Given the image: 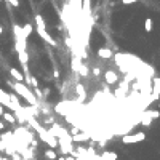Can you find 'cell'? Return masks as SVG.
I'll return each mask as SVG.
<instances>
[{"label":"cell","instance_id":"6da1fadb","mask_svg":"<svg viewBox=\"0 0 160 160\" xmlns=\"http://www.w3.org/2000/svg\"><path fill=\"white\" fill-rule=\"evenodd\" d=\"M8 85H10V87L16 91L18 96L24 98L31 106H37V98H35V95H34V91L27 87V85H24V83H21V82H15V83L8 82Z\"/></svg>","mask_w":160,"mask_h":160},{"label":"cell","instance_id":"7a4b0ae2","mask_svg":"<svg viewBox=\"0 0 160 160\" xmlns=\"http://www.w3.org/2000/svg\"><path fill=\"white\" fill-rule=\"evenodd\" d=\"M146 139V133L139 131V133H128V135H123L122 136V143L123 144H135V143H141V141Z\"/></svg>","mask_w":160,"mask_h":160},{"label":"cell","instance_id":"3957f363","mask_svg":"<svg viewBox=\"0 0 160 160\" xmlns=\"http://www.w3.org/2000/svg\"><path fill=\"white\" fill-rule=\"evenodd\" d=\"M158 98H160V79H158V77H155V79H154V83H152V93H150L149 98L146 99L144 107H146L147 104H150L152 101H157Z\"/></svg>","mask_w":160,"mask_h":160},{"label":"cell","instance_id":"277c9868","mask_svg":"<svg viewBox=\"0 0 160 160\" xmlns=\"http://www.w3.org/2000/svg\"><path fill=\"white\" fill-rule=\"evenodd\" d=\"M13 34H15V37H16V43H19L23 48L26 50L27 43H26V37H24V34H23V27L18 26V24H15V26H13Z\"/></svg>","mask_w":160,"mask_h":160},{"label":"cell","instance_id":"5b68a950","mask_svg":"<svg viewBox=\"0 0 160 160\" xmlns=\"http://www.w3.org/2000/svg\"><path fill=\"white\" fill-rule=\"evenodd\" d=\"M69 8L72 11V18H77V15L82 19V0H69Z\"/></svg>","mask_w":160,"mask_h":160},{"label":"cell","instance_id":"8992f818","mask_svg":"<svg viewBox=\"0 0 160 160\" xmlns=\"http://www.w3.org/2000/svg\"><path fill=\"white\" fill-rule=\"evenodd\" d=\"M37 34H39V35L42 37V39L46 42V43H50V45L56 46V40L53 39V37H51L48 32H46V29H45V27H37Z\"/></svg>","mask_w":160,"mask_h":160},{"label":"cell","instance_id":"52a82bcc","mask_svg":"<svg viewBox=\"0 0 160 160\" xmlns=\"http://www.w3.org/2000/svg\"><path fill=\"white\" fill-rule=\"evenodd\" d=\"M72 135L74 136H71L72 138V141H87V139H90V133H85V131H82V133H77V130H72Z\"/></svg>","mask_w":160,"mask_h":160},{"label":"cell","instance_id":"ba28073f","mask_svg":"<svg viewBox=\"0 0 160 160\" xmlns=\"http://www.w3.org/2000/svg\"><path fill=\"white\" fill-rule=\"evenodd\" d=\"M141 117H147V119H150V120H154V119H158V117H160V112H158V110H150V109H147V110L141 112Z\"/></svg>","mask_w":160,"mask_h":160},{"label":"cell","instance_id":"9c48e42d","mask_svg":"<svg viewBox=\"0 0 160 160\" xmlns=\"http://www.w3.org/2000/svg\"><path fill=\"white\" fill-rule=\"evenodd\" d=\"M98 56L101 59H110L112 58V50L110 48H99L98 50Z\"/></svg>","mask_w":160,"mask_h":160},{"label":"cell","instance_id":"30bf717a","mask_svg":"<svg viewBox=\"0 0 160 160\" xmlns=\"http://www.w3.org/2000/svg\"><path fill=\"white\" fill-rule=\"evenodd\" d=\"M104 79H106L107 83H117V80H119L117 74H115L114 71H107V72L104 74Z\"/></svg>","mask_w":160,"mask_h":160},{"label":"cell","instance_id":"8fae6325","mask_svg":"<svg viewBox=\"0 0 160 160\" xmlns=\"http://www.w3.org/2000/svg\"><path fill=\"white\" fill-rule=\"evenodd\" d=\"M75 91L79 93V99H80V101H85V98H87V91H85V88H83L82 83H77V85H75Z\"/></svg>","mask_w":160,"mask_h":160},{"label":"cell","instance_id":"7c38bea8","mask_svg":"<svg viewBox=\"0 0 160 160\" xmlns=\"http://www.w3.org/2000/svg\"><path fill=\"white\" fill-rule=\"evenodd\" d=\"M10 74H11L13 77H15V80H16V82H23V80H24V75H23V72H19V71H18V69H15V67H11V69H10Z\"/></svg>","mask_w":160,"mask_h":160},{"label":"cell","instance_id":"4fadbf2b","mask_svg":"<svg viewBox=\"0 0 160 160\" xmlns=\"http://www.w3.org/2000/svg\"><path fill=\"white\" fill-rule=\"evenodd\" d=\"M32 31H34V27H32V24H29V23H26L24 26H23V34H24V37L27 39L31 34H32Z\"/></svg>","mask_w":160,"mask_h":160},{"label":"cell","instance_id":"5bb4252c","mask_svg":"<svg viewBox=\"0 0 160 160\" xmlns=\"http://www.w3.org/2000/svg\"><path fill=\"white\" fill-rule=\"evenodd\" d=\"M18 58H19V63L24 64L29 61V56H27V51L26 50H21V51H18Z\"/></svg>","mask_w":160,"mask_h":160},{"label":"cell","instance_id":"9a60e30c","mask_svg":"<svg viewBox=\"0 0 160 160\" xmlns=\"http://www.w3.org/2000/svg\"><path fill=\"white\" fill-rule=\"evenodd\" d=\"M102 160H117V154L115 152H102Z\"/></svg>","mask_w":160,"mask_h":160},{"label":"cell","instance_id":"2e32d148","mask_svg":"<svg viewBox=\"0 0 160 160\" xmlns=\"http://www.w3.org/2000/svg\"><path fill=\"white\" fill-rule=\"evenodd\" d=\"M35 26H37V27H45V29H46V26H45V21H43L42 15H37V16H35Z\"/></svg>","mask_w":160,"mask_h":160},{"label":"cell","instance_id":"e0dca14e","mask_svg":"<svg viewBox=\"0 0 160 160\" xmlns=\"http://www.w3.org/2000/svg\"><path fill=\"white\" fill-rule=\"evenodd\" d=\"M144 29H146V32H150V31H152V18H146V21H144Z\"/></svg>","mask_w":160,"mask_h":160},{"label":"cell","instance_id":"ac0fdd59","mask_svg":"<svg viewBox=\"0 0 160 160\" xmlns=\"http://www.w3.org/2000/svg\"><path fill=\"white\" fill-rule=\"evenodd\" d=\"M6 122H10V123H15V122H16V119H15V115H11L10 114V112H3V115H2Z\"/></svg>","mask_w":160,"mask_h":160},{"label":"cell","instance_id":"d6986e66","mask_svg":"<svg viewBox=\"0 0 160 160\" xmlns=\"http://www.w3.org/2000/svg\"><path fill=\"white\" fill-rule=\"evenodd\" d=\"M45 157L50 158V160H56V158H58V157H56V152H54L53 149H48V150H46V152H45Z\"/></svg>","mask_w":160,"mask_h":160},{"label":"cell","instance_id":"ffe728a7","mask_svg":"<svg viewBox=\"0 0 160 160\" xmlns=\"http://www.w3.org/2000/svg\"><path fill=\"white\" fill-rule=\"evenodd\" d=\"M31 87H34V88L39 87V82H37V79H35V77H31Z\"/></svg>","mask_w":160,"mask_h":160},{"label":"cell","instance_id":"44dd1931","mask_svg":"<svg viewBox=\"0 0 160 160\" xmlns=\"http://www.w3.org/2000/svg\"><path fill=\"white\" fill-rule=\"evenodd\" d=\"M6 2L10 3V5H13L15 8H16V6H19V0H6Z\"/></svg>","mask_w":160,"mask_h":160},{"label":"cell","instance_id":"7402d4cb","mask_svg":"<svg viewBox=\"0 0 160 160\" xmlns=\"http://www.w3.org/2000/svg\"><path fill=\"white\" fill-rule=\"evenodd\" d=\"M135 2H138V0H122V3H123V5H131Z\"/></svg>","mask_w":160,"mask_h":160},{"label":"cell","instance_id":"603a6c76","mask_svg":"<svg viewBox=\"0 0 160 160\" xmlns=\"http://www.w3.org/2000/svg\"><path fill=\"white\" fill-rule=\"evenodd\" d=\"M93 74H95V75H99V69L95 67V69H93Z\"/></svg>","mask_w":160,"mask_h":160},{"label":"cell","instance_id":"cb8c5ba5","mask_svg":"<svg viewBox=\"0 0 160 160\" xmlns=\"http://www.w3.org/2000/svg\"><path fill=\"white\" fill-rule=\"evenodd\" d=\"M3 112H5V110H3V106H2V104H0V117H2V115H3Z\"/></svg>","mask_w":160,"mask_h":160},{"label":"cell","instance_id":"d4e9b609","mask_svg":"<svg viewBox=\"0 0 160 160\" xmlns=\"http://www.w3.org/2000/svg\"><path fill=\"white\" fill-rule=\"evenodd\" d=\"M3 127H5V125H3V122H0V130H3Z\"/></svg>","mask_w":160,"mask_h":160},{"label":"cell","instance_id":"484cf974","mask_svg":"<svg viewBox=\"0 0 160 160\" xmlns=\"http://www.w3.org/2000/svg\"><path fill=\"white\" fill-rule=\"evenodd\" d=\"M2 34H3V27H2V26H0V35H2Z\"/></svg>","mask_w":160,"mask_h":160},{"label":"cell","instance_id":"4316f807","mask_svg":"<svg viewBox=\"0 0 160 160\" xmlns=\"http://www.w3.org/2000/svg\"><path fill=\"white\" fill-rule=\"evenodd\" d=\"M66 160H75V158H72V157H66Z\"/></svg>","mask_w":160,"mask_h":160},{"label":"cell","instance_id":"83f0119b","mask_svg":"<svg viewBox=\"0 0 160 160\" xmlns=\"http://www.w3.org/2000/svg\"><path fill=\"white\" fill-rule=\"evenodd\" d=\"M56 160H66V158H64V157H61V158H56Z\"/></svg>","mask_w":160,"mask_h":160},{"label":"cell","instance_id":"f1b7e54d","mask_svg":"<svg viewBox=\"0 0 160 160\" xmlns=\"http://www.w3.org/2000/svg\"><path fill=\"white\" fill-rule=\"evenodd\" d=\"M0 2H2V0H0Z\"/></svg>","mask_w":160,"mask_h":160}]
</instances>
